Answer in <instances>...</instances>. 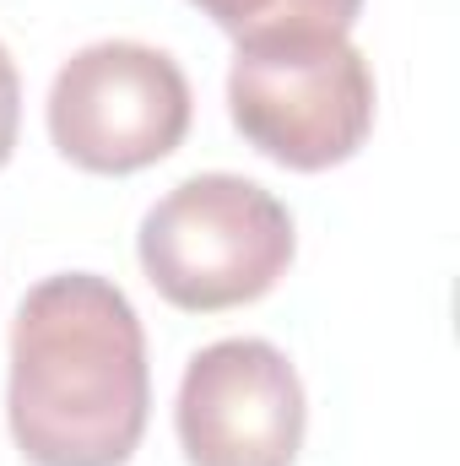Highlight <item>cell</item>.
<instances>
[{
    "label": "cell",
    "instance_id": "1",
    "mask_svg": "<svg viewBox=\"0 0 460 466\" xmlns=\"http://www.w3.org/2000/svg\"><path fill=\"white\" fill-rule=\"evenodd\" d=\"M152 369L135 304L98 271L44 277L11 326V440L33 466H125L146 434Z\"/></svg>",
    "mask_w": 460,
    "mask_h": 466
},
{
    "label": "cell",
    "instance_id": "3",
    "mask_svg": "<svg viewBox=\"0 0 460 466\" xmlns=\"http://www.w3.org/2000/svg\"><path fill=\"white\" fill-rule=\"evenodd\" d=\"M228 115L271 163L320 174L368 141L374 71L346 33L244 38L228 71Z\"/></svg>",
    "mask_w": 460,
    "mask_h": 466
},
{
    "label": "cell",
    "instance_id": "2",
    "mask_svg": "<svg viewBox=\"0 0 460 466\" xmlns=\"http://www.w3.org/2000/svg\"><path fill=\"white\" fill-rule=\"evenodd\" d=\"M287 207L244 174H195L174 185L135 233L146 282L190 315L255 304L293 266Z\"/></svg>",
    "mask_w": 460,
    "mask_h": 466
},
{
    "label": "cell",
    "instance_id": "7",
    "mask_svg": "<svg viewBox=\"0 0 460 466\" xmlns=\"http://www.w3.org/2000/svg\"><path fill=\"white\" fill-rule=\"evenodd\" d=\"M16 125H22V76H16V60L11 49L0 44V168L16 147Z\"/></svg>",
    "mask_w": 460,
    "mask_h": 466
},
{
    "label": "cell",
    "instance_id": "4",
    "mask_svg": "<svg viewBox=\"0 0 460 466\" xmlns=\"http://www.w3.org/2000/svg\"><path fill=\"white\" fill-rule=\"evenodd\" d=\"M190 130V82L174 55L130 38L76 49L49 87V141L87 174L163 163Z\"/></svg>",
    "mask_w": 460,
    "mask_h": 466
},
{
    "label": "cell",
    "instance_id": "5",
    "mask_svg": "<svg viewBox=\"0 0 460 466\" xmlns=\"http://www.w3.org/2000/svg\"><path fill=\"white\" fill-rule=\"evenodd\" d=\"M174 423L190 466H293L309 423L304 380L260 337L212 342L179 380Z\"/></svg>",
    "mask_w": 460,
    "mask_h": 466
},
{
    "label": "cell",
    "instance_id": "6",
    "mask_svg": "<svg viewBox=\"0 0 460 466\" xmlns=\"http://www.w3.org/2000/svg\"><path fill=\"white\" fill-rule=\"evenodd\" d=\"M223 33L271 38V33H346L363 0H195Z\"/></svg>",
    "mask_w": 460,
    "mask_h": 466
}]
</instances>
